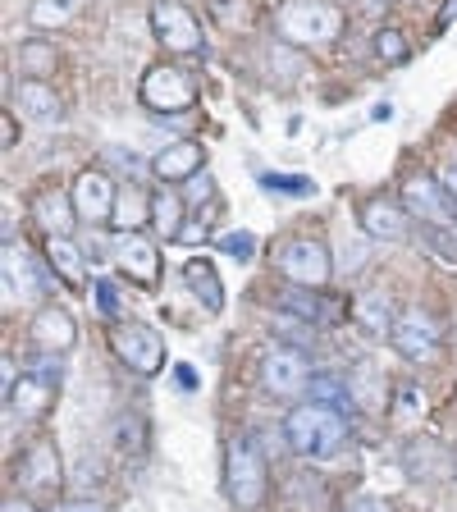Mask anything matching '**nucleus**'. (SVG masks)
Instances as JSON below:
<instances>
[{
	"label": "nucleus",
	"mask_w": 457,
	"mask_h": 512,
	"mask_svg": "<svg viewBox=\"0 0 457 512\" xmlns=\"http://www.w3.org/2000/svg\"><path fill=\"white\" fill-rule=\"evenodd\" d=\"M284 439L298 458H334L348 439V426L334 407H320V403H302L288 412L284 421Z\"/></svg>",
	"instance_id": "nucleus-1"
},
{
	"label": "nucleus",
	"mask_w": 457,
	"mask_h": 512,
	"mask_svg": "<svg viewBox=\"0 0 457 512\" xmlns=\"http://www.w3.org/2000/svg\"><path fill=\"white\" fill-rule=\"evenodd\" d=\"M224 490L238 508H261L270 494V471H266V458L256 448L252 435H229L224 444Z\"/></svg>",
	"instance_id": "nucleus-2"
},
{
	"label": "nucleus",
	"mask_w": 457,
	"mask_h": 512,
	"mask_svg": "<svg viewBox=\"0 0 457 512\" xmlns=\"http://www.w3.org/2000/svg\"><path fill=\"white\" fill-rule=\"evenodd\" d=\"M275 28L288 46H330L343 32V10L330 0H284L275 10Z\"/></svg>",
	"instance_id": "nucleus-3"
},
{
	"label": "nucleus",
	"mask_w": 457,
	"mask_h": 512,
	"mask_svg": "<svg viewBox=\"0 0 457 512\" xmlns=\"http://www.w3.org/2000/svg\"><path fill=\"white\" fill-rule=\"evenodd\" d=\"M275 270L284 279H293L298 288H325L334 275V261L320 238H284L275 247Z\"/></svg>",
	"instance_id": "nucleus-4"
},
{
	"label": "nucleus",
	"mask_w": 457,
	"mask_h": 512,
	"mask_svg": "<svg viewBox=\"0 0 457 512\" xmlns=\"http://www.w3.org/2000/svg\"><path fill=\"white\" fill-rule=\"evenodd\" d=\"M142 106L156 110V115H179V110H188L192 101H197V83H192L188 69H179V64H151L147 74H142Z\"/></svg>",
	"instance_id": "nucleus-5"
},
{
	"label": "nucleus",
	"mask_w": 457,
	"mask_h": 512,
	"mask_svg": "<svg viewBox=\"0 0 457 512\" xmlns=\"http://www.w3.org/2000/svg\"><path fill=\"white\" fill-rule=\"evenodd\" d=\"M64 485V467H60V448L51 435H37L19 458V490L28 499H55Z\"/></svg>",
	"instance_id": "nucleus-6"
},
{
	"label": "nucleus",
	"mask_w": 457,
	"mask_h": 512,
	"mask_svg": "<svg viewBox=\"0 0 457 512\" xmlns=\"http://www.w3.org/2000/svg\"><path fill=\"white\" fill-rule=\"evenodd\" d=\"M151 32H156V42L170 55H197L206 46L202 23H197V14L183 0H156L151 5Z\"/></svg>",
	"instance_id": "nucleus-7"
},
{
	"label": "nucleus",
	"mask_w": 457,
	"mask_h": 512,
	"mask_svg": "<svg viewBox=\"0 0 457 512\" xmlns=\"http://www.w3.org/2000/svg\"><path fill=\"white\" fill-rule=\"evenodd\" d=\"M110 343H115L119 362L133 366L138 375L165 371V339L151 325H142V320H119L115 330H110Z\"/></svg>",
	"instance_id": "nucleus-8"
},
{
	"label": "nucleus",
	"mask_w": 457,
	"mask_h": 512,
	"mask_svg": "<svg viewBox=\"0 0 457 512\" xmlns=\"http://www.w3.org/2000/svg\"><path fill=\"white\" fill-rule=\"evenodd\" d=\"M403 211L412 215V220L430 224V229H448V224H457V202L448 197V188L439 179H430V174H412V179L403 183Z\"/></svg>",
	"instance_id": "nucleus-9"
},
{
	"label": "nucleus",
	"mask_w": 457,
	"mask_h": 512,
	"mask_svg": "<svg viewBox=\"0 0 457 512\" xmlns=\"http://www.w3.org/2000/svg\"><path fill=\"white\" fill-rule=\"evenodd\" d=\"M74 211L78 220L87 224H110L115 220V206H119V192H115V179L106 170H83L74 179Z\"/></svg>",
	"instance_id": "nucleus-10"
},
{
	"label": "nucleus",
	"mask_w": 457,
	"mask_h": 512,
	"mask_svg": "<svg viewBox=\"0 0 457 512\" xmlns=\"http://www.w3.org/2000/svg\"><path fill=\"white\" fill-rule=\"evenodd\" d=\"M389 343L403 352L407 362H430V357H439V325H435V316H426V311H416V307L412 311H398Z\"/></svg>",
	"instance_id": "nucleus-11"
},
{
	"label": "nucleus",
	"mask_w": 457,
	"mask_h": 512,
	"mask_svg": "<svg viewBox=\"0 0 457 512\" xmlns=\"http://www.w3.org/2000/svg\"><path fill=\"white\" fill-rule=\"evenodd\" d=\"M110 256H115L119 270H124L133 284H142V288L160 284V252H156V243H151L147 234H138V229L119 234L115 247H110Z\"/></svg>",
	"instance_id": "nucleus-12"
},
{
	"label": "nucleus",
	"mask_w": 457,
	"mask_h": 512,
	"mask_svg": "<svg viewBox=\"0 0 457 512\" xmlns=\"http://www.w3.org/2000/svg\"><path fill=\"white\" fill-rule=\"evenodd\" d=\"M261 384H266L270 394L279 398H293L307 389V357L298 348H275L266 352V362H261Z\"/></svg>",
	"instance_id": "nucleus-13"
},
{
	"label": "nucleus",
	"mask_w": 457,
	"mask_h": 512,
	"mask_svg": "<svg viewBox=\"0 0 457 512\" xmlns=\"http://www.w3.org/2000/svg\"><path fill=\"white\" fill-rule=\"evenodd\" d=\"M55 394H60V384L55 380H46V375H37V371H23L19 380L10 384L5 403H10V416H19V421H37V416H46L55 407Z\"/></svg>",
	"instance_id": "nucleus-14"
},
{
	"label": "nucleus",
	"mask_w": 457,
	"mask_h": 512,
	"mask_svg": "<svg viewBox=\"0 0 457 512\" xmlns=\"http://www.w3.org/2000/svg\"><path fill=\"white\" fill-rule=\"evenodd\" d=\"M357 215H362L366 234L384 238V243H403V238H407V220H412V215H407L394 197H366Z\"/></svg>",
	"instance_id": "nucleus-15"
},
{
	"label": "nucleus",
	"mask_w": 457,
	"mask_h": 512,
	"mask_svg": "<svg viewBox=\"0 0 457 512\" xmlns=\"http://www.w3.org/2000/svg\"><path fill=\"white\" fill-rule=\"evenodd\" d=\"M0 266H5V293H10V298H19V302H37V298H42V288H46L42 275H37L32 256L23 252L14 238H5V261H0Z\"/></svg>",
	"instance_id": "nucleus-16"
},
{
	"label": "nucleus",
	"mask_w": 457,
	"mask_h": 512,
	"mask_svg": "<svg viewBox=\"0 0 457 512\" xmlns=\"http://www.w3.org/2000/svg\"><path fill=\"white\" fill-rule=\"evenodd\" d=\"M202 165H206L202 142H174V147H165L151 160V174H156L160 183H188V179H197Z\"/></svg>",
	"instance_id": "nucleus-17"
},
{
	"label": "nucleus",
	"mask_w": 457,
	"mask_h": 512,
	"mask_svg": "<svg viewBox=\"0 0 457 512\" xmlns=\"http://www.w3.org/2000/svg\"><path fill=\"white\" fill-rule=\"evenodd\" d=\"M78 339V325L64 307H42L32 316V343L42 352H69Z\"/></svg>",
	"instance_id": "nucleus-18"
},
{
	"label": "nucleus",
	"mask_w": 457,
	"mask_h": 512,
	"mask_svg": "<svg viewBox=\"0 0 457 512\" xmlns=\"http://www.w3.org/2000/svg\"><path fill=\"white\" fill-rule=\"evenodd\" d=\"M32 220L46 229V238H69V229H74V220H78L74 197H64V192H55V188H42L32 197Z\"/></svg>",
	"instance_id": "nucleus-19"
},
{
	"label": "nucleus",
	"mask_w": 457,
	"mask_h": 512,
	"mask_svg": "<svg viewBox=\"0 0 457 512\" xmlns=\"http://www.w3.org/2000/svg\"><path fill=\"white\" fill-rule=\"evenodd\" d=\"M14 110H23V115L37 119V124H60L64 119L60 96H55V87H46L42 78H23V83L14 87Z\"/></svg>",
	"instance_id": "nucleus-20"
},
{
	"label": "nucleus",
	"mask_w": 457,
	"mask_h": 512,
	"mask_svg": "<svg viewBox=\"0 0 457 512\" xmlns=\"http://www.w3.org/2000/svg\"><path fill=\"white\" fill-rule=\"evenodd\" d=\"M352 320L362 325L366 334H375V339H384V334H394V298L389 293H362V298L352 302Z\"/></svg>",
	"instance_id": "nucleus-21"
},
{
	"label": "nucleus",
	"mask_w": 457,
	"mask_h": 512,
	"mask_svg": "<svg viewBox=\"0 0 457 512\" xmlns=\"http://www.w3.org/2000/svg\"><path fill=\"white\" fill-rule=\"evenodd\" d=\"M183 284L197 293V302H202L211 316H220L224 307V288H220V275H215V266L206 261V256H192L188 266H183Z\"/></svg>",
	"instance_id": "nucleus-22"
},
{
	"label": "nucleus",
	"mask_w": 457,
	"mask_h": 512,
	"mask_svg": "<svg viewBox=\"0 0 457 512\" xmlns=\"http://www.w3.org/2000/svg\"><path fill=\"white\" fill-rule=\"evenodd\" d=\"M46 266L64 279L69 288H83L87 284V261L69 238H46Z\"/></svg>",
	"instance_id": "nucleus-23"
},
{
	"label": "nucleus",
	"mask_w": 457,
	"mask_h": 512,
	"mask_svg": "<svg viewBox=\"0 0 457 512\" xmlns=\"http://www.w3.org/2000/svg\"><path fill=\"white\" fill-rule=\"evenodd\" d=\"M151 224L160 238H179L183 234V197L170 188L151 192Z\"/></svg>",
	"instance_id": "nucleus-24"
},
{
	"label": "nucleus",
	"mask_w": 457,
	"mask_h": 512,
	"mask_svg": "<svg viewBox=\"0 0 457 512\" xmlns=\"http://www.w3.org/2000/svg\"><path fill=\"white\" fill-rule=\"evenodd\" d=\"M307 394H311V403H320V407H334V412H343V407L352 403V384H348V380H339V375H311Z\"/></svg>",
	"instance_id": "nucleus-25"
},
{
	"label": "nucleus",
	"mask_w": 457,
	"mask_h": 512,
	"mask_svg": "<svg viewBox=\"0 0 457 512\" xmlns=\"http://www.w3.org/2000/svg\"><path fill=\"white\" fill-rule=\"evenodd\" d=\"M352 403H366V407H384V384L375 375L371 362H357L352 366Z\"/></svg>",
	"instance_id": "nucleus-26"
},
{
	"label": "nucleus",
	"mask_w": 457,
	"mask_h": 512,
	"mask_svg": "<svg viewBox=\"0 0 457 512\" xmlns=\"http://www.w3.org/2000/svg\"><path fill=\"white\" fill-rule=\"evenodd\" d=\"M78 14V0H32V28H60Z\"/></svg>",
	"instance_id": "nucleus-27"
},
{
	"label": "nucleus",
	"mask_w": 457,
	"mask_h": 512,
	"mask_svg": "<svg viewBox=\"0 0 457 512\" xmlns=\"http://www.w3.org/2000/svg\"><path fill=\"white\" fill-rule=\"evenodd\" d=\"M142 220H151V197H142L138 188H128L124 197H119V206H115V224L128 234V229H138Z\"/></svg>",
	"instance_id": "nucleus-28"
},
{
	"label": "nucleus",
	"mask_w": 457,
	"mask_h": 512,
	"mask_svg": "<svg viewBox=\"0 0 457 512\" xmlns=\"http://www.w3.org/2000/svg\"><path fill=\"white\" fill-rule=\"evenodd\" d=\"M371 46H375V55H380L384 64H403L407 60V42H403V32L398 28H380Z\"/></svg>",
	"instance_id": "nucleus-29"
},
{
	"label": "nucleus",
	"mask_w": 457,
	"mask_h": 512,
	"mask_svg": "<svg viewBox=\"0 0 457 512\" xmlns=\"http://www.w3.org/2000/svg\"><path fill=\"white\" fill-rule=\"evenodd\" d=\"M19 64L28 69V74H51V69H55V51L46 42H28L19 51Z\"/></svg>",
	"instance_id": "nucleus-30"
},
{
	"label": "nucleus",
	"mask_w": 457,
	"mask_h": 512,
	"mask_svg": "<svg viewBox=\"0 0 457 512\" xmlns=\"http://www.w3.org/2000/svg\"><path fill=\"white\" fill-rule=\"evenodd\" d=\"M261 188H266V192H293V197H311V192H316V183L302 179V174H266V179H261Z\"/></svg>",
	"instance_id": "nucleus-31"
},
{
	"label": "nucleus",
	"mask_w": 457,
	"mask_h": 512,
	"mask_svg": "<svg viewBox=\"0 0 457 512\" xmlns=\"http://www.w3.org/2000/svg\"><path fill=\"white\" fill-rule=\"evenodd\" d=\"M206 10H211L215 19L224 23V28H243V23H247L243 0H206Z\"/></svg>",
	"instance_id": "nucleus-32"
},
{
	"label": "nucleus",
	"mask_w": 457,
	"mask_h": 512,
	"mask_svg": "<svg viewBox=\"0 0 457 512\" xmlns=\"http://www.w3.org/2000/svg\"><path fill=\"white\" fill-rule=\"evenodd\" d=\"M220 252H224V256H234V261H252L256 238L247 234V229H238V234H224V238H220Z\"/></svg>",
	"instance_id": "nucleus-33"
},
{
	"label": "nucleus",
	"mask_w": 457,
	"mask_h": 512,
	"mask_svg": "<svg viewBox=\"0 0 457 512\" xmlns=\"http://www.w3.org/2000/svg\"><path fill=\"white\" fill-rule=\"evenodd\" d=\"M430 247L444 256L448 266H457V224H448V229H430Z\"/></svg>",
	"instance_id": "nucleus-34"
},
{
	"label": "nucleus",
	"mask_w": 457,
	"mask_h": 512,
	"mask_svg": "<svg viewBox=\"0 0 457 512\" xmlns=\"http://www.w3.org/2000/svg\"><path fill=\"white\" fill-rule=\"evenodd\" d=\"M115 448L119 453H142V421H119L115 426Z\"/></svg>",
	"instance_id": "nucleus-35"
},
{
	"label": "nucleus",
	"mask_w": 457,
	"mask_h": 512,
	"mask_svg": "<svg viewBox=\"0 0 457 512\" xmlns=\"http://www.w3.org/2000/svg\"><path fill=\"white\" fill-rule=\"evenodd\" d=\"M46 512H110V508L96 499H69V503H55V508H46Z\"/></svg>",
	"instance_id": "nucleus-36"
},
{
	"label": "nucleus",
	"mask_w": 457,
	"mask_h": 512,
	"mask_svg": "<svg viewBox=\"0 0 457 512\" xmlns=\"http://www.w3.org/2000/svg\"><path fill=\"white\" fill-rule=\"evenodd\" d=\"M188 197H192V202H211V197H215V183L206 179V174H202V179H192L188 183Z\"/></svg>",
	"instance_id": "nucleus-37"
},
{
	"label": "nucleus",
	"mask_w": 457,
	"mask_h": 512,
	"mask_svg": "<svg viewBox=\"0 0 457 512\" xmlns=\"http://www.w3.org/2000/svg\"><path fill=\"white\" fill-rule=\"evenodd\" d=\"M398 398H403V412H421V407H426V398L416 394L412 384H403V389H398Z\"/></svg>",
	"instance_id": "nucleus-38"
},
{
	"label": "nucleus",
	"mask_w": 457,
	"mask_h": 512,
	"mask_svg": "<svg viewBox=\"0 0 457 512\" xmlns=\"http://www.w3.org/2000/svg\"><path fill=\"white\" fill-rule=\"evenodd\" d=\"M348 512H394V508H389V499H357L348 503Z\"/></svg>",
	"instance_id": "nucleus-39"
},
{
	"label": "nucleus",
	"mask_w": 457,
	"mask_h": 512,
	"mask_svg": "<svg viewBox=\"0 0 457 512\" xmlns=\"http://www.w3.org/2000/svg\"><path fill=\"white\" fill-rule=\"evenodd\" d=\"M14 133H19V128H14V110H5V119H0V142H5V151L14 147Z\"/></svg>",
	"instance_id": "nucleus-40"
},
{
	"label": "nucleus",
	"mask_w": 457,
	"mask_h": 512,
	"mask_svg": "<svg viewBox=\"0 0 457 512\" xmlns=\"http://www.w3.org/2000/svg\"><path fill=\"white\" fill-rule=\"evenodd\" d=\"M444 188H448V197H453V202H457V156L444 165Z\"/></svg>",
	"instance_id": "nucleus-41"
},
{
	"label": "nucleus",
	"mask_w": 457,
	"mask_h": 512,
	"mask_svg": "<svg viewBox=\"0 0 457 512\" xmlns=\"http://www.w3.org/2000/svg\"><path fill=\"white\" fill-rule=\"evenodd\" d=\"M96 298H101V307L106 311H115V288L110 284H96Z\"/></svg>",
	"instance_id": "nucleus-42"
},
{
	"label": "nucleus",
	"mask_w": 457,
	"mask_h": 512,
	"mask_svg": "<svg viewBox=\"0 0 457 512\" xmlns=\"http://www.w3.org/2000/svg\"><path fill=\"white\" fill-rule=\"evenodd\" d=\"M453 19H457V0H453V5H448L444 14H439V23H453Z\"/></svg>",
	"instance_id": "nucleus-43"
},
{
	"label": "nucleus",
	"mask_w": 457,
	"mask_h": 512,
	"mask_svg": "<svg viewBox=\"0 0 457 512\" xmlns=\"http://www.w3.org/2000/svg\"><path fill=\"white\" fill-rule=\"evenodd\" d=\"M453 467H457V448H453Z\"/></svg>",
	"instance_id": "nucleus-44"
}]
</instances>
